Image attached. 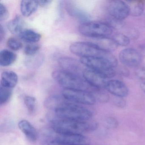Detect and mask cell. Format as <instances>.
<instances>
[{"instance_id": "6da1fadb", "label": "cell", "mask_w": 145, "mask_h": 145, "mask_svg": "<svg viewBox=\"0 0 145 145\" xmlns=\"http://www.w3.org/2000/svg\"><path fill=\"white\" fill-rule=\"evenodd\" d=\"M69 50L73 54L81 57L103 58L108 61L114 68L118 66V60L115 56L103 50L92 42H74L70 45Z\"/></svg>"}, {"instance_id": "7a4b0ae2", "label": "cell", "mask_w": 145, "mask_h": 145, "mask_svg": "<svg viewBox=\"0 0 145 145\" xmlns=\"http://www.w3.org/2000/svg\"><path fill=\"white\" fill-rule=\"evenodd\" d=\"M52 128L53 131L63 134H82L95 130L98 127L95 122L56 118L52 120Z\"/></svg>"}, {"instance_id": "3957f363", "label": "cell", "mask_w": 145, "mask_h": 145, "mask_svg": "<svg viewBox=\"0 0 145 145\" xmlns=\"http://www.w3.org/2000/svg\"><path fill=\"white\" fill-rule=\"evenodd\" d=\"M53 79L65 89L89 91L93 94L97 89L91 86L84 78L66 72L63 70H56L52 73Z\"/></svg>"}, {"instance_id": "277c9868", "label": "cell", "mask_w": 145, "mask_h": 145, "mask_svg": "<svg viewBox=\"0 0 145 145\" xmlns=\"http://www.w3.org/2000/svg\"><path fill=\"white\" fill-rule=\"evenodd\" d=\"M55 113L57 118L79 121H88L92 116V113L88 109L68 100Z\"/></svg>"}, {"instance_id": "5b68a950", "label": "cell", "mask_w": 145, "mask_h": 145, "mask_svg": "<svg viewBox=\"0 0 145 145\" xmlns=\"http://www.w3.org/2000/svg\"><path fill=\"white\" fill-rule=\"evenodd\" d=\"M79 32L86 37L94 39L108 37L113 33V29L106 23L99 22H89L82 23Z\"/></svg>"}, {"instance_id": "8992f818", "label": "cell", "mask_w": 145, "mask_h": 145, "mask_svg": "<svg viewBox=\"0 0 145 145\" xmlns=\"http://www.w3.org/2000/svg\"><path fill=\"white\" fill-rule=\"evenodd\" d=\"M80 61L83 65L101 74L106 78H112L116 74L114 68L103 58L81 57Z\"/></svg>"}, {"instance_id": "52a82bcc", "label": "cell", "mask_w": 145, "mask_h": 145, "mask_svg": "<svg viewBox=\"0 0 145 145\" xmlns=\"http://www.w3.org/2000/svg\"><path fill=\"white\" fill-rule=\"evenodd\" d=\"M62 96L69 101L84 105H94L96 100L92 93L85 91L64 89Z\"/></svg>"}, {"instance_id": "ba28073f", "label": "cell", "mask_w": 145, "mask_h": 145, "mask_svg": "<svg viewBox=\"0 0 145 145\" xmlns=\"http://www.w3.org/2000/svg\"><path fill=\"white\" fill-rule=\"evenodd\" d=\"M108 12L112 18L123 21L130 15L127 3L122 1H112L108 5Z\"/></svg>"}, {"instance_id": "9c48e42d", "label": "cell", "mask_w": 145, "mask_h": 145, "mask_svg": "<svg viewBox=\"0 0 145 145\" xmlns=\"http://www.w3.org/2000/svg\"><path fill=\"white\" fill-rule=\"evenodd\" d=\"M119 59L125 66L129 67H137L142 61V56L139 52L134 48H126L120 52Z\"/></svg>"}, {"instance_id": "30bf717a", "label": "cell", "mask_w": 145, "mask_h": 145, "mask_svg": "<svg viewBox=\"0 0 145 145\" xmlns=\"http://www.w3.org/2000/svg\"><path fill=\"white\" fill-rule=\"evenodd\" d=\"M59 66L62 70L70 74L83 78V72L85 69H82V63L76 59L69 57H60L58 59Z\"/></svg>"}, {"instance_id": "8fae6325", "label": "cell", "mask_w": 145, "mask_h": 145, "mask_svg": "<svg viewBox=\"0 0 145 145\" xmlns=\"http://www.w3.org/2000/svg\"><path fill=\"white\" fill-rule=\"evenodd\" d=\"M53 132L52 141L65 144H89L88 138L82 134H63Z\"/></svg>"}, {"instance_id": "7c38bea8", "label": "cell", "mask_w": 145, "mask_h": 145, "mask_svg": "<svg viewBox=\"0 0 145 145\" xmlns=\"http://www.w3.org/2000/svg\"><path fill=\"white\" fill-rule=\"evenodd\" d=\"M83 77L91 86L94 88L101 89L105 88L106 78L94 70L89 68L85 69Z\"/></svg>"}, {"instance_id": "4fadbf2b", "label": "cell", "mask_w": 145, "mask_h": 145, "mask_svg": "<svg viewBox=\"0 0 145 145\" xmlns=\"http://www.w3.org/2000/svg\"><path fill=\"white\" fill-rule=\"evenodd\" d=\"M105 89L117 97L123 98L129 94V89L126 85L118 80H110L107 81Z\"/></svg>"}, {"instance_id": "5bb4252c", "label": "cell", "mask_w": 145, "mask_h": 145, "mask_svg": "<svg viewBox=\"0 0 145 145\" xmlns=\"http://www.w3.org/2000/svg\"><path fill=\"white\" fill-rule=\"evenodd\" d=\"M18 127L28 140L34 142L38 139V134L35 128L28 120H23L19 121Z\"/></svg>"}, {"instance_id": "9a60e30c", "label": "cell", "mask_w": 145, "mask_h": 145, "mask_svg": "<svg viewBox=\"0 0 145 145\" xmlns=\"http://www.w3.org/2000/svg\"><path fill=\"white\" fill-rule=\"evenodd\" d=\"M18 79V76L15 72L5 71L1 74V85L3 87L12 89L16 86Z\"/></svg>"}, {"instance_id": "2e32d148", "label": "cell", "mask_w": 145, "mask_h": 145, "mask_svg": "<svg viewBox=\"0 0 145 145\" xmlns=\"http://www.w3.org/2000/svg\"><path fill=\"white\" fill-rule=\"evenodd\" d=\"M25 26L24 20L19 16H16L8 22L7 25L8 30L12 34L18 35L25 29Z\"/></svg>"}, {"instance_id": "e0dca14e", "label": "cell", "mask_w": 145, "mask_h": 145, "mask_svg": "<svg viewBox=\"0 0 145 145\" xmlns=\"http://www.w3.org/2000/svg\"><path fill=\"white\" fill-rule=\"evenodd\" d=\"M68 13L72 16L75 18L84 23L89 22L90 16L84 11L77 7L73 5L68 4L66 6Z\"/></svg>"}, {"instance_id": "ac0fdd59", "label": "cell", "mask_w": 145, "mask_h": 145, "mask_svg": "<svg viewBox=\"0 0 145 145\" xmlns=\"http://www.w3.org/2000/svg\"><path fill=\"white\" fill-rule=\"evenodd\" d=\"M37 1H22L20 4V10L23 16H30L37 11L39 7Z\"/></svg>"}, {"instance_id": "d6986e66", "label": "cell", "mask_w": 145, "mask_h": 145, "mask_svg": "<svg viewBox=\"0 0 145 145\" xmlns=\"http://www.w3.org/2000/svg\"><path fill=\"white\" fill-rule=\"evenodd\" d=\"M97 41V43H94L102 50L107 52L112 53L118 49V45L112 39L108 37H103L95 39Z\"/></svg>"}, {"instance_id": "ffe728a7", "label": "cell", "mask_w": 145, "mask_h": 145, "mask_svg": "<svg viewBox=\"0 0 145 145\" xmlns=\"http://www.w3.org/2000/svg\"><path fill=\"white\" fill-rule=\"evenodd\" d=\"M67 100L63 96L52 95L47 97L44 102V105L46 108L50 110L56 111L65 103Z\"/></svg>"}, {"instance_id": "44dd1931", "label": "cell", "mask_w": 145, "mask_h": 145, "mask_svg": "<svg viewBox=\"0 0 145 145\" xmlns=\"http://www.w3.org/2000/svg\"><path fill=\"white\" fill-rule=\"evenodd\" d=\"M17 55L13 52L3 50L0 52V65L6 67L10 66L17 59Z\"/></svg>"}, {"instance_id": "7402d4cb", "label": "cell", "mask_w": 145, "mask_h": 145, "mask_svg": "<svg viewBox=\"0 0 145 145\" xmlns=\"http://www.w3.org/2000/svg\"><path fill=\"white\" fill-rule=\"evenodd\" d=\"M44 59V55L36 54L33 56H27L24 61V64L27 68L31 69H37L43 64Z\"/></svg>"}, {"instance_id": "603a6c76", "label": "cell", "mask_w": 145, "mask_h": 145, "mask_svg": "<svg viewBox=\"0 0 145 145\" xmlns=\"http://www.w3.org/2000/svg\"><path fill=\"white\" fill-rule=\"evenodd\" d=\"M19 36L24 42L31 44L39 42L41 38L40 34L29 29H24Z\"/></svg>"}, {"instance_id": "cb8c5ba5", "label": "cell", "mask_w": 145, "mask_h": 145, "mask_svg": "<svg viewBox=\"0 0 145 145\" xmlns=\"http://www.w3.org/2000/svg\"><path fill=\"white\" fill-rule=\"evenodd\" d=\"M130 15L132 16H140L144 12V4L141 1H131L128 2Z\"/></svg>"}, {"instance_id": "d4e9b609", "label": "cell", "mask_w": 145, "mask_h": 145, "mask_svg": "<svg viewBox=\"0 0 145 145\" xmlns=\"http://www.w3.org/2000/svg\"><path fill=\"white\" fill-rule=\"evenodd\" d=\"M112 39L118 46H126L130 43L129 38L127 35L121 33L115 34L113 36Z\"/></svg>"}, {"instance_id": "484cf974", "label": "cell", "mask_w": 145, "mask_h": 145, "mask_svg": "<svg viewBox=\"0 0 145 145\" xmlns=\"http://www.w3.org/2000/svg\"><path fill=\"white\" fill-rule=\"evenodd\" d=\"M12 93V89L0 87V104L4 105L9 101Z\"/></svg>"}, {"instance_id": "4316f807", "label": "cell", "mask_w": 145, "mask_h": 145, "mask_svg": "<svg viewBox=\"0 0 145 145\" xmlns=\"http://www.w3.org/2000/svg\"><path fill=\"white\" fill-rule=\"evenodd\" d=\"M24 103L30 114H33L36 108V99L35 97L30 96H27L24 97Z\"/></svg>"}, {"instance_id": "83f0119b", "label": "cell", "mask_w": 145, "mask_h": 145, "mask_svg": "<svg viewBox=\"0 0 145 145\" xmlns=\"http://www.w3.org/2000/svg\"><path fill=\"white\" fill-rule=\"evenodd\" d=\"M7 46L12 50L18 51L22 49L23 44L17 39L15 38H10L7 40Z\"/></svg>"}, {"instance_id": "f1b7e54d", "label": "cell", "mask_w": 145, "mask_h": 145, "mask_svg": "<svg viewBox=\"0 0 145 145\" xmlns=\"http://www.w3.org/2000/svg\"><path fill=\"white\" fill-rule=\"evenodd\" d=\"M96 99L103 103H107L109 100V96L107 93L103 91L101 89H97L93 93Z\"/></svg>"}, {"instance_id": "f546056e", "label": "cell", "mask_w": 145, "mask_h": 145, "mask_svg": "<svg viewBox=\"0 0 145 145\" xmlns=\"http://www.w3.org/2000/svg\"><path fill=\"white\" fill-rule=\"evenodd\" d=\"M40 49V46L35 44H29L27 45L24 48V53L27 56H33L37 54V52Z\"/></svg>"}, {"instance_id": "4dcf8cb0", "label": "cell", "mask_w": 145, "mask_h": 145, "mask_svg": "<svg viewBox=\"0 0 145 145\" xmlns=\"http://www.w3.org/2000/svg\"><path fill=\"white\" fill-rule=\"evenodd\" d=\"M106 125L108 128L115 129L118 126V121L113 117H108L106 120Z\"/></svg>"}, {"instance_id": "1f68e13d", "label": "cell", "mask_w": 145, "mask_h": 145, "mask_svg": "<svg viewBox=\"0 0 145 145\" xmlns=\"http://www.w3.org/2000/svg\"><path fill=\"white\" fill-rule=\"evenodd\" d=\"M9 16V12L7 7L2 3H0V21H5L8 18Z\"/></svg>"}, {"instance_id": "d6a6232c", "label": "cell", "mask_w": 145, "mask_h": 145, "mask_svg": "<svg viewBox=\"0 0 145 145\" xmlns=\"http://www.w3.org/2000/svg\"><path fill=\"white\" fill-rule=\"evenodd\" d=\"M122 22L123 21H118L111 18V19L107 21V22L106 23V24L112 29H119L120 28L123 26Z\"/></svg>"}, {"instance_id": "836d02e7", "label": "cell", "mask_w": 145, "mask_h": 145, "mask_svg": "<svg viewBox=\"0 0 145 145\" xmlns=\"http://www.w3.org/2000/svg\"><path fill=\"white\" fill-rule=\"evenodd\" d=\"M135 74L139 79L145 81V67H139L136 70Z\"/></svg>"}, {"instance_id": "e575fe53", "label": "cell", "mask_w": 145, "mask_h": 145, "mask_svg": "<svg viewBox=\"0 0 145 145\" xmlns=\"http://www.w3.org/2000/svg\"><path fill=\"white\" fill-rule=\"evenodd\" d=\"M117 98L114 100V103L116 106L120 108H123L126 106V102L123 98L117 97Z\"/></svg>"}, {"instance_id": "d590c367", "label": "cell", "mask_w": 145, "mask_h": 145, "mask_svg": "<svg viewBox=\"0 0 145 145\" xmlns=\"http://www.w3.org/2000/svg\"><path fill=\"white\" fill-rule=\"evenodd\" d=\"M120 74L124 77H128L129 75L130 72L129 71L128 69L126 68L125 67H122L120 68L119 70Z\"/></svg>"}, {"instance_id": "8d00e7d4", "label": "cell", "mask_w": 145, "mask_h": 145, "mask_svg": "<svg viewBox=\"0 0 145 145\" xmlns=\"http://www.w3.org/2000/svg\"><path fill=\"white\" fill-rule=\"evenodd\" d=\"M37 1L38 2L39 6L43 7L47 6L52 2V1H49V0H48V1H44H44H42V0H40V1Z\"/></svg>"}, {"instance_id": "74e56055", "label": "cell", "mask_w": 145, "mask_h": 145, "mask_svg": "<svg viewBox=\"0 0 145 145\" xmlns=\"http://www.w3.org/2000/svg\"><path fill=\"white\" fill-rule=\"evenodd\" d=\"M5 36V29L1 24L0 25V41L1 42H2L4 40Z\"/></svg>"}, {"instance_id": "f35d334b", "label": "cell", "mask_w": 145, "mask_h": 145, "mask_svg": "<svg viewBox=\"0 0 145 145\" xmlns=\"http://www.w3.org/2000/svg\"><path fill=\"white\" fill-rule=\"evenodd\" d=\"M48 145H90L89 144H69L57 142L54 141H51L49 142Z\"/></svg>"}, {"instance_id": "ab89813d", "label": "cell", "mask_w": 145, "mask_h": 145, "mask_svg": "<svg viewBox=\"0 0 145 145\" xmlns=\"http://www.w3.org/2000/svg\"><path fill=\"white\" fill-rule=\"evenodd\" d=\"M140 88L143 91V92L145 93V81L142 82V83L140 84Z\"/></svg>"}]
</instances>
